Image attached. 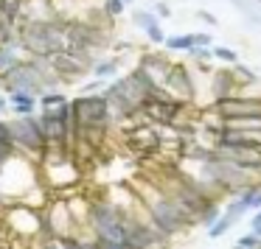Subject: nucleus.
Returning <instances> with one entry per match:
<instances>
[{
    "instance_id": "a878e982",
    "label": "nucleus",
    "mask_w": 261,
    "mask_h": 249,
    "mask_svg": "<svg viewBox=\"0 0 261 249\" xmlns=\"http://www.w3.org/2000/svg\"><path fill=\"white\" fill-rule=\"evenodd\" d=\"M9 109V98H6V92H3V96H0V115L6 112Z\"/></svg>"
},
{
    "instance_id": "9d476101",
    "label": "nucleus",
    "mask_w": 261,
    "mask_h": 249,
    "mask_svg": "<svg viewBox=\"0 0 261 249\" xmlns=\"http://www.w3.org/2000/svg\"><path fill=\"white\" fill-rule=\"evenodd\" d=\"M6 98H9V109H12V115H34L37 109H40L34 92L12 90V92H6Z\"/></svg>"
},
{
    "instance_id": "2eb2a0df",
    "label": "nucleus",
    "mask_w": 261,
    "mask_h": 249,
    "mask_svg": "<svg viewBox=\"0 0 261 249\" xmlns=\"http://www.w3.org/2000/svg\"><path fill=\"white\" fill-rule=\"evenodd\" d=\"M132 20H135L138 28L146 31L152 23H158V14H154V12H141V9H138V12H132Z\"/></svg>"
},
{
    "instance_id": "a211bd4d",
    "label": "nucleus",
    "mask_w": 261,
    "mask_h": 249,
    "mask_svg": "<svg viewBox=\"0 0 261 249\" xmlns=\"http://www.w3.org/2000/svg\"><path fill=\"white\" fill-rule=\"evenodd\" d=\"M233 219H236V215H230V213H225V215H222V221H219V224H216V227H211V238H219L222 232H227V227L233 224Z\"/></svg>"
},
{
    "instance_id": "5701e85b",
    "label": "nucleus",
    "mask_w": 261,
    "mask_h": 249,
    "mask_svg": "<svg viewBox=\"0 0 261 249\" xmlns=\"http://www.w3.org/2000/svg\"><path fill=\"white\" fill-rule=\"evenodd\" d=\"M194 45H197V48L211 45V37H208V34H194Z\"/></svg>"
},
{
    "instance_id": "6ab92c4d",
    "label": "nucleus",
    "mask_w": 261,
    "mask_h": 249,
    "mask_svg": "<svg viewBox=\"0 0 261 249\" xmlns=\"http://www.w3.org/2000/svg\"><path fill=\"white\" fill-rule=\"evenodd\" d=\"M146 37H149V42H154V45H163V40H166L160 23H152V25H149V28H146Z\"/></svg>"
},
{
    "instance_id": "4be33fe9",
    "label": "nucleus",
    "mask_w": 261,
    "mask_h": 249,
    "mask_svg": "<svg viewBox=\"0 0 261 249\" xmlns=\"http://www.w3.org/2000/svg\"><path fill=\"white\" fill-rule=\"evenodd\" d=\"M216 56H219V59H225V62H236V53H233V51H227V48H216Z\"/></svg>"
},
{
    "instance_id": "20e7f679",
    "label": "nucleus",
    "mask_w": 261,
    "mask_h": 249,
    "mask_svg": "<svg viewBox=\"0 0 261 249\" xmlns=\"http://www.w3.org/2000/svg\"><path fill=\"white\" fill-rule=\"evenodd\" d=\"M9 230V241H40L42 232V207L29 202H9L0 210Z\"/></svg>"
},
{
    "instance_id": "393cba45",
    "label": "nucleus",
    "mask_w": 261,
    "mask_h": 249,
    "mask_svg": "<svg viewBox=\"0 0 261 249\" xmlns=\"http://www.w3.org/2000/svg\"><path fill=\"white\" fill-rule=\"evenodd\" d=\"M199 17H202V20H205V23H211V25H216V17H214V14H211V12H205V9H202V12H199Z\"/></svg>"
},
{
    "instance_id": "1a4fd4ad",
    "label": "nucleus",
    "mask_w": 261,
    "mask_h": 249,
    "mask_svg": "<svg viewBox=\"0 0 261 249\" xmlns=\"http://www.w3.org/2000/svg\"><path fill=\"white\" fill-rule=\"evenodd\" d=\"M138 68H141L158 87H163L166 76H169V70H171V62H169V59H163L160 53H146V56L141 59V65H138Z\"/></svg>"
},
{
    "instance_id": "0eeeda50",
    "label": "nucleus",
    "mask_w": 261,
    "mask_h": 249,
    "mask_svg": "<svg viewBox=\"0 0 261 249\" xmlns=\"http://www.w3.org/2000/svg\"><path fill=\"white\" fill-rule=\"evenodd\" d=\"M48 62H51L54 73L59 76V81H62V87H65V84H76V81H82L85 76H90L93 59L85 56V53L59 48V51H54L51 56H48Z\"/></svg>"
},
{
    "instance_id": "412c9836",
    "label": "nucleus",
    "mask_w": 261,
    "mask_h": 249,
    "mask_svg": "<svg viewBox=\"0 0 261 249\" xmlns=\"http://www.w3.org/2000/svg\"><path fill=\"white\" fill-rule=\"evenodd\" d=\"M154 14H158V17H171L169 3H163V0H160V3H154Z\"/></svg>"
},
{
    "instance_id": "423d86ee",
    "label": "nucleus",
    "mask_w": 261,
    "mask_h": 249,
    "mask_svg": "<svg viewBox=\"0 0 261 249\" xmlns=\"http://www.w3.org/2000/svg\"><path fill=\"white\" fill-rule=\"evenodd\" d=\"M146 210H149V221H152L154 230H160L166 238L180 232L182 227L188 224V213L174 202L171 196H154L146 202Z\"/></svg>"
},
{
    "instance_id": "39448f33",
    "label": "nucleus",
    "mask_w": 261,
    "mask_h": 249,
    "mask_svg": "<svg viewBox=\"0 0 261 249\" xmlns=\"http://www.w3.org/2000/svg\"><path fill=\"white\" fill-rule=\"evenodd\" d=\"M9 135H12V143L20 154H29L40 163V154L45 151V135H42L40 118L34 115H12L6 120Z\"/></svg>"
},
{
    "instance_id": "aec40b11",
    "label": "nucleus",
    "mask_w": 261,
    "mask_h": 249,
    "mask_svg": "<svg viewBox=\"0 0 261 249\" xmlns=\"http://www.w3.org/2000/svg\"><path fill=\"white\" fill-rule=\"evenodd\" d=\"M104 90V79H93L90 84L82 87V92H101Z\"/></svg>"
},
{
    "instance_id": "c85d7f7f",
    "label": "nucleus",
    "mask_w": 261,
    "mask_h": 249,
    "mask_svg": "<svg viewBox=\"0 0 261 249\" xmlns=\"http://www.w3.org/2000/svg\"><path fill=\"white\" fill-rule=\"evenodd\" d=\"M121 3H124V6H129V3H132V0H121Z\"/></svg>"
},
{
    "instance_id": "f257e3e1",
    "label": "nucleus",
    "mask_w": 261,
    "mask_h": 249,
    "mask_svg": "<svg viewBox=\"0 0 261 249\" xmlns=\"http://www.w3.org/2000/svg\"><path fill=\"white\" fill-rule=\"evenodd\" d=\"M132 215L113 199H98L90 202L87 210V230L93 232L96 246L104 249H126V230H129Z\"/></svg>"
},
{
    "instance_id": "9b49d317",
    "label": "nucleus",
    "mask_w": 261,
    "mask_h": 249,
    "mask_svg": "<svg viewBox=\"0 0 261 249\" xmlns=\"http://www.w3.org/2000/svg\"><path fill=\"white\" fill-rule=\"evenodd\" d=\"M121 68V56H96L90 65V76L93 79H113Z\"/></svg>"
},
{
    "instance_id": "c756f323",
    "label": "nucleus",
    "mask_w": 261,
    "mask_h": 249,
    "mask_svg": "<svg viewBox=\"0 0 261 249\" xmlns=\"http://www.w3.org/2000/svg\"><path fill=\"white\" fill-rule=\"evenodd\" d=\"M255 3H258V6H261V0H255Z\"/></svg>"
},
{
    "instance_id": "bb28decb",
    "label": "nucleus",
    "mask_w": 261,
    "mask_h": 249,
    "mask_svg": "<svg viewBox=\"0 0 261 249\" xmlns=\"http://www.w3.org/2000/svg\"><path fill=\"white\" fill-rule=\"evenodd\" d=\"M255 243V238H242V241H239V246H253Z\"/></svg>"
},
{
    "instance_id": "f3484780",
    "label": "nucleus",
    "mask_w": 261,
    "mask_h": 249,
    "mask_svg": "<svg viewBox=\"0 0 261 249\" xmlns=\"http://www.w3.org/2000/svg\"><path fill=\"white\" fill-rule=\"evenodd\" d=\"M242 207H261V191H247L242 199H239Z\"/></svg>"
},
{
    "instance_id": "cd10ccee",
    "label": "nucleus",
    "mask_w": 261,
    "mask_h": 249,
    "mask_svg": "<svg viewBox=\"0 0 261 249\" xmlns=\"http://www.w3.org/2000/svg\"><path fill=\"white\" fill-rule=\"evenodd\" d=\"M253 227H255V232H261V215H258V219L253 221Z\"/></svg>"
},
{
    "instance_id": "dca6fc26",
    "label": "nucleus",
    "mask_w": 261,
    "mask_h": 249,
    "mask_svg": "<svg viewBox=\"0 0 261 249\" xmlns=\"http://www.w3.org/2000/svg\"><path fill=\"white\" fill-rule=\"evenodd\" d=\"M124 3H121V0H101V12L104 14H110V17L113 20H118L121 14H124Z\"/></svg>"
},
{
    "instance_id": "f8f14e48",
    "label": "nucleus",
    "mask_w": 261,
    "mask_h": 249,
    "mask_svg": "<svg viewBox=\"0 0 261 249\" xmlns=\"http://www.w3.org/2000/svg\"><path fill=\"white\" fill-rule=\"evenodd\" d=\"M17 151L14 148V143H12V135H9V126H6V120L0 118V163H6L12 154Z\"/></svg>"
},
{
    "instance_id": "7ed1b4c3",
    "label": "nucleus",
    "mask_w": 261,
    "mask_h": 249,
    "mask_svg": "<svg viewBox=\"0 0 261 249\" xmlns=\"http://www.w3.org/2000/svg\"><path fill=\"white\" fill-rule=\"evenodd\" d=\"M65 17H42V20H23L17 25L20 34V45L25 53H34V56H51L54 51L65 48Z\"/></svg>"
},
{
    "instance_id": "6e6552de",
    "label": "nucleus",
    "mask_w": 261,
    "mask_h": 249,
    "mask_svg": "<svg viewBox=\"0 0 261 249\" xmlns=\"http://www.w3.org/2000/svg\"><path fill=\"white\" fill-rule=\"evenodd\" d=\"M42 135H45V146H70L73 143V120L59 118L54 109H37Z\"/></svg>"
},
{
    "instance_id": "4468645a",
    "label": "nucleus",
    "mask_w": 261,
    "mask_h": 249,
    "mask_svg": "<svg viewBox=\"0 0 261 249\" xmlns=\"http://www.w3.org/2000/svg\"><path fill=\"white\" fill-rule=\"evenodd\" d=\"M68 101V96H65L62 90H45L40 98H37V104H40V109H48V107H57V104Z\"/></svg>"
},
{
    "instance_id": "b1692460",
    "label": "nucleus",
    "mask_w": 261,
    "mask_h": 249,
    "mask_svg": "<svg viewBox=\"0 0 261 249\" xmlns=\"http://www.w3.org/2000/svg\"><path fill=\"white\" fill-rule=\"evenodd\" d=\"M0 243H9V230L3 224V215H0Z\"/></svg>"
},
{
    "instance_id": "f03ea898",
    "label": "nucleus",
    "mask_w": 261,
    "mask_h": 249,
    "mask_svg": "<svg viewBox=\"0 0 261 249\" xmlns=\"http://www.w3.org/2000/svg\"><path fill=\"white\" fill-rule=\"evenodd\" d=\"M70 112H73V140L96 143V135H104L113 123V112L104 92H82L70 98Z\"/></svg>"
},
{
    "instance_id": "ddd939ff",
    "label": "nucleus",
    "mask_w": 261,
    "mask_h": 249,
    "mask_svg": "<svg viewBox=\"0 0 261 249\" xmlns=\"http://www.w3.org/2000/svg\"><path fill=\"white\" fill-rule=\"evenodd\" d=\"M166 48H171V51H191L194 48V34H182V37H166L163 40Z\"/></svg>"
}]
</instances>
